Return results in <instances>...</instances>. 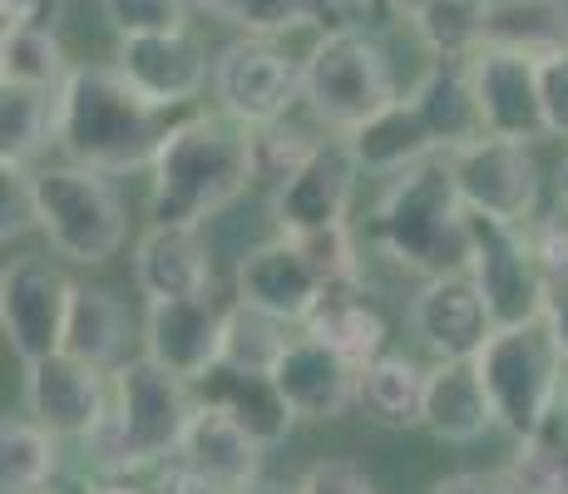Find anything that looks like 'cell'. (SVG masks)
<instances>
[{
    "label": "cell",
    "mask_w": 568,
    "mask_h": 494,
    "mask_svg": "<svg viewBox=\"0 0 568 494\" xmlns=\"http://www.w3.org/2000/svg\"><path fill=\"white\" fill-rule=\"evenodd\" d=\"M173 124H163L154 109L114 64H74L60 84V134L54 149L64 163H80L94 173H139L154 169L163 139Z\"/></svg>",
    "instance_id": "cell-1"
},
{
    "label": "cell",
    "mask_w": 568,
    "mask_h": 494,
    "mask_svg": "<svg viewBox=\"0 0 568 494\" xmlns=\"http://www.w3.org/2000/svg\"><path fill=\"white\" fill-rule=\"evenodd\" d=\"M149 173V218L169 228H203L257 179L247 129L227 114H193L173 124Z\"/></svg>",
    "instance_id": "cell-2"
},
{
    "label": "cell",
    "mask_w": 568,
    "mask_h": 494,
    "mask_svg": "<svg viewBox=\"0 0 568 494\" xmlns=\"http://www.w3.org/2000/svg\"><path fill=\"white\" fill-rule=\"evenodd\" d=\"M371 248L420 282L469 272V208L450 159H425L390 179L371 213Z\"/></svg>",
    "instance_id": "cell-3"
},
{
    "label": "cell",
    "mask_w": 568,
    "mask_h": 494,
    "mask_svg": "<svg viewBox=\"0 0 568 494\" xmlns=\"http://www.w3.org/2000/svg\"><path fill=\"white\" fill-rule=\"evenodd\" d=\"M199 415L193 381L163 371L149 356H129L109 371V415L90 435V465L104 475H129L173 460L189 441V425Z\"/></svg>",
    "instance_id": "cell-4"
},
{
    "label": "cell",
    "mask_w": 568,
    "mask_h": 494,
    "mask_svg": "<svg viewBox=\"0 0 568 494\" xmlns=\"http://www.w3.org/2000/svg\"><path fill=\"white\" fill-rule=\"evenodd\" d=\"M479 381L495 405V425L515 441L549 431L554 405H564V356L549 326H499L475 356Z\"/></svg>",
    "instance_id": "cell-5"
},
{
    "label": "cell",
    "mask_w": 568,
    "mask_h": 494,
    "mask_svg": "<svg viewBox=\"0 0 568 494\" xmlns=\"http://www.w3.org/2000/svg\"><path fill=\"white\" fill-rule=\"evenodd\" d=\"M302 99L316 124L346 139L400 94L381 40L366 30H342V36H316L312 54L302 60Z\"/></svg>",
    "instance_id": "cell-6"
},
{
    "label": "cell",
    "mask_w": 568,
    "mask_h": 494,
    "mask_svg": "<svg viewBox=\"0 0 568 494\" xmlns=\"http://www.w3.org/2000/svg\"><path fill=\"white\" fill-rule=\"evenodd\" d=\"M36 208H40V233L50 248L70 262L100 268L129 238V213L114 183L80 163H50L36 169Z\"/></svg>",
    "instance_id": "cell-7"
},
{
    "label": "cell",
    "mask_w": 568,
    "mask_h": 494,
    "mask_svg": "<svg viewBox=\"0 0 568 494\" xmlns=\"http://www.w3.org/2000/svg\"><path fill=\"white\" fill-rule=\"evenodd\" d=\"M469 282L485 296L489 322L534 326L549 312V272L529 243V223L469 213Z\"/></svg>",
    "instance_id": "cell-8"
},
{
    "label": "cell",
    "mask_w": 568,
    "mask_h": 494,
    "mask_svg": "<svg viewBox=\"0 0 568 494\" xmlns=\"http://www.w3.org/2000/svg\"><path fill=\"white\" fill-rule=\"evenodd\" d=\"M213 94H217V109H223L227 119H237L243 129L277 124L292 109V99H302V64L292 60L277 40L243 36L217 50Z\"/></svg>",
    "instance_id": "cell-9"
},
{
    "label": "cell",
    "mask_w": 568,
    "mask_h": 494,
    "mask_svg": "<svg viewBox=\"0 0 568 494\" xmlns=\"http://www.w3.org/2000/svg\"><path fill=\"white\" fill-rule=\"evenodd\" d=\"M74 282L45 258H10L0 272V326L20 356V366L64 351V322H70Z\"/></svg>",
    "instance_id": "cell-10"
},
{
    "label": "cell",
    "mask_w": 568,
    "mask_h": 494,
    "mask_svg": "<svg viewBox=\"0 0 568 494\" xmlns=\"http://www.w3.org/2000/svg\"><path fill=\"white\" fill-rule=\"evenodd\" d=\"M356 179H362V163H356L352 144L346 139H316L312 159L267 198L277 238H307V233H326V228H342L346 213H352Z\"/></svg>",
    "instance_id": "cell-11"
},
{
    "label": "cell",
    "mask_w": 568,
    "mask_h": 494,
    "mask_svg": "<svg viewBox=\"0 0 568 494\" xmlns=\"http://www.w3.org/2000/svg\"><path fill=\"white\" fill-rule=\"evenodd\" d=\"M450 173L469 213L499 218V223H534V208H539V163H534L529 144L485 134L450 153Z\"/></svg>",
    "instance_id": "cell-12"
},
{
    "label": "cell",
    "mask_w": 568,
    "mask_h": 494,
    "mask_svg": "<svg viewBox=\"0 0 568 494\" xmlns=\"http://www.w3.org/2000/svg\"><path fill=\"white\" fill-rule=\"evenodd\" d=\"M26 415L54 441H90L109 415V371L74 361L70 351L26 366Z\"/></svg>",
    "instance_id": "cell-13"
},
{
    "label": "cell",
    "mask_w": 568,
    "mask_h": 494,
    "mask_svg": "<svg viewBox=\"0 0 568 494\" xmlns=\"http://www.w3.org/2000/svg\"><path fill=\"white\" fill-rule=\"evenodd\" d=\"M223 326H227V306H217L213 292L173 296V302H149L144 356L199 386L207 371L223 361Z\"/></svg>",
    "instance_id": "cell-14"
},
{
    "label": "cell",
    "mask_w": 568,
    "mask_h": 494,
    "mask_svg": "<svg viewBox=\"0 0 568 494\" xmlns=\"http://www.w3.org/2000/svg\"><path fill=\"white\" fill-rule=\"evenodd\" d=\"M469 84H475L479 114L495 139H515V144H539L549 139V119H544V80L539 64L509 50H479L469 60Z\"/></svg>",
    "instance_id": "cell-15"
},
{
    "label": "cell",
    "mask_w": 568,
    "mask_h": 494,
    "mask_svg": "<svg viewBox=\"0 0 568 494\" xmlns=\"http://www.w3.org/2000/svg\"><path fill=\"white\" fill-rule=\"evenodd\" d=\"M114 70L154 109H183L213 84V60H207L203 40L193 36V30L119 40Z\"/></svg>",
    "instance_id": "cell-16"
},
{
    "label": "cell",
    "mask_w": 568,
    "mask_h": 494,
    "mask_svg": "<svg viewBox=\"0 0 568 494\" xmlns=\"http://www.w3.org/2000/svg\"><path fill=\"white\" fill-rule=\"evenodd\" d=\"M326 296V278L316 272V262L302 252L297 238H272L243 252L237 262V302L257 306V312L277 316L287 326H307L316 302Z\"/></svg>",
    "instance_id": "cell-17"
},
{
    "label": "cell",
    "mask_w": 568,
    "mask_h": 494,
    "mask_svg": "<svg viewBox=\"0 0 568 494\" xmlns=\"http://www.w3.org/2000/svg\"><path fill=\"white\" fill-rule=\"evenodd\" d=\"M410 332L435 361H475L485 342L495 336V322L485 312V296L475 292L469 272L420 282L410 296Z\"/></svg>",
    "instance_id": "cell-18"
},
{
    "label": "cell",
    "mask_w": 568,
    "mask_h": 494,
    "mask_svg": "<svg viewBox=\"0 0 568 494\" xmlns=\"http://www.w3.org/2000/svg\"><path fill=\"white\" fill-rule=\"evenodd\" d=\"M272 381H277L282 401L292 405V415L297 421H336V415H346L356 405V381H362V366L356 361H346L342 351H332L326 342H316V336H292L287 351L277 356V366H272Z\"/></svg>",
    "instance_id": "cell-19"
},
{
    "label": "cell",
    "mask_w": 568,
    "mask_h": 494,
    "mask_svg": "<svg viewBox=\"0 0 568 494\" xmlns=\"http://www.w3.org/2000/svg\"><path fill=\"white\" fill-rule=\"evenodd\" d=\"M134 288L149 302L213 292V252H207L199 228H169V223L149 228L134 248Z\"/></svg>",
    "instance_id": "cell-20"
},
{
    "label": "cell",
    "mask_w": 568,
    "mask_h": 494,
    "mask_svg": "<svg viewBox=\"0 0 568 494\" xmlns=\"http://www.w3.org/2000/svg\"><path fill=\"white\" fill-rule=\"evenodd\" d=\"M193 391H199L203 405L233 415V421L267 450L287 441L292 425H297V415H292V405L282 401L272 371H243V366H223V361H217Z\"/></svg>",
    "instance_id": "cell-21"
},
{
    "label": "cell",
    "mask_w": 568,
    "mask_h": 494,
    "mask_svg": "<svg viewBox=\"0 0 568 494\" xmlns=\"http://www.w3.org/2000/svg\"><path fill=\"white\" fill-rule=\"evenodd\" d=\"M425 431L445 445H475L495 431V405L475 361H435L425 381Z\"/></svg>",
    "instance_id": "cell-22"
},
{
    "label": "cell",
    "mask_w": 568,
    "mask_h": 494,
    "mask_svg": "<svg viewBox=\"0 0 568 494\" xmlns=\"http://www.w3.org/2000/svg\"><path fill=\"white\" fill-rule=\"evenodd\" d=\"M262 450L267 445L253 441L233 415H223V411H213V405L199 401V415H193V425H189V441L179 450V465L199 470V475H207L223 490H243V485H253V480H262Z\"/></svg>",
    "instance_id": "cell-23"
},
{
    "label": "cell",
    "mask_w": 568,
    "mask_h": 494,
    "mask_svg": "<svg viewBox=\"0 0 568 494\" xmlns=\"http://www.w3.org/2000/svg\"><path fill=\"white\" fill-rule=\"evenodd\" d=\"M346 144H352L356 163L366 173H386V179H396V173H406L425 159H440V144H435L430 124H425L420 104L410 94H400L376 119H366L356 134H346Z\"/></svg>",
    "instance_id": "cell-24"
},
{
    "label": "cell",
    "mask_w": 568,
    "mask_h": 494,
    "mask_svg": "<svg viewBox=\"0 0 568 494\" xmlns=\"http://www.w3.org/2000/svg\"><path fill=\"white\" fill-rule=\"evenodd\" d=\"M410 99L420 104L425 124H430L435 144H440V159H450L455 149L489 134L485 114H479L475 84H469V60H435L420 74V84L410 90Z\"/></svg>",
    "instance_id": "cell-25"
},
{
    "label": "cell",
    "mask_w": 568,
    "mask_h": 494,
    "mask_svg": "<svg viewBox=\"0 0 568 494\" xmlns=\"http://www.w3.org/2000/svg\"><path fill=\"white\" fill-rule=\"evenodd\" d=\"M425 381H430V371L415 356H406V351H381L376 361L362 366L356 405L381 431H425Z\"/></svg>",
    "instance_id": "cell-26"
},
{
    "label": "cell",
    "mask_w": 568,
    "mask_h": 494,
    "mask_svg": "<svg viewBox=\"0 0 568 494\" xmlns=\"http://www.w3.org/2000/svg\"><path fill=\"white\" fill-rule=\"evenodd\" d=\"M489 50L524 54L534 64H549L568 54V0H489Z\"/></svg>",
    "instance_id": "cell-27"
},
{
    "label": "cell",
    "mask_w": 568,
    "mask_h": 494,
    "mask_svg": "<svg viewBox=\"0 0 568 494\" xmlns=\"http://www.w3.org/2000/svg\"><path fill=\"white\" fill-rule=\"evenodd\" d=\"M124 342H129V316L109 288L74 282L70 296V322H64V351L94 371L124 366Z\"/></svg>",
    "instance_id": "cell-28"
},
{
    "label": "cell",
    "mask_w": 568,
    "mask_h": 494,
    "mask_svg": "<svg viewBox=\"0 0 568 494\" xmlns=\"http://www.w3.org/2000/svg\"><path fill=\"white\" fill-rule=\"evenodd\" d=\"M302 332L326 342L332 351H342L356 366H366V361H376L386 351V322L366 302V288H326V296L316 302V312L307 316Z\"/></svg>",
    "instance_id": "cell-29"
},
{
    "label": "cell",
    "mask_w": 568,
    "mask_h": 494,
    "mask_svg": "<svg viewBox=\"0 0 568 494\" xmlns=\"http://www.w3.org/2000/svg\"><path fill=\"white\" fill-rule=\"evenodd\" d=\"M60 134V90L0 84V169H30Z\"/></svg>",
    "instance_id": "cell-30"
},
{
    "label": "cell",
    "mask_w": 568,
    "mask_h": 494,
    "mask_svg": "<svg viewBox=\"0 0 568 494\" xmlns=\"http://www.w3.org/2000/svg\"><path fill=\"white\" fill-rule=\"evenodd\" d=\"M406 20L435 60H475L485 50L489 0H410Z\"/></svg>",
    "instance_id": "cell-31"
},
{
    "label": "cell",
    "mask_w": 568,
    "mask_h": 494,
    "mask_svg": "<svg viewBox=\"0 0 568 494\" xmlns=\"http://www.w3.org/2000/svg\"><path fill=\"white\" fill-rule=\"evenodd\" d=\"M60 480V441L36 421L0 425V494H45Z\"/></svg>",
    "instance_id": "cell-32"
},
{
    "label": "cell",
    "mask_w": 568,
    "mask_h": 494,
    "mask_svg": "<svg viewBox=\"0 0 568 494\" xmlns=\"http://www.w3.org/2000/svg\"><path fill=\"white\" fill-rule=\"evenodd\" d=\"M74 64L50 26H16L0 36V84H30V90H60Z\"/></svg>",
    "instance_id": "cell-33"
},
{
    "label": "cell",
    "mask_w": 568,
    "mask_h": 494,
    "mask_svg": "<svg viewBox=\"0 0 568 494\" xmlns=\"http://www.w3.org/2000/svg\"><path fill=\"white\" fill-rule=\"evenodd\" d=\"M287 322L257 312L247 302L227 306V326H223V366H243V371H272L277 356L287 351Z\"/></svg>",
    "instance_id": "cell-34"
},
{
    "label": "cell",
    "mask_w": 568,
    "mask_h": 494,
    "mask_svg": "<svg viewBox=\"0 0 568 494\" xmlns=\"http://www.w3.org/2000/svg\"><path fill=\"white\" fill-rule=\"evenodd\" d=\"M247 144H253V173L262 183L277 189V183H287L292 173L312 159L316 139H307L302 129H292L287 119H277V124H253L247 129Z\"/></svg>",
    "instance_id": "cell-35"
},
{
    "label": "cell",
    "mask_w": 568,
    "mask_h": 494,
    "mask_svg": "<svg viewBox=\"0 0 568 494\" xmlns=\"http://www.w3.org/2000/svg\"><path fill=\"white\" fill-rule=\"evenodd\" d=\"M505 480L515 494H568V445L549 441V431L519 441Z\"/></svg>",
    "instance_id": "cell-36"
},
{
    "label": "cell",
    "mask_w": 568,
    "mask_h": 494,
    "mask_svg": "<svg viewBox=\"0 0 568 494\" xmlns=\"http://www.w3.org/2000/svg\"><path fill=\"white\" fill-rule=\"evenodd\" d=\"M189 0H104V20L114 26L119 40L173 36V30H189Z\"/></svg>",
    "instance_id": "cell-37"
},
{
    "label": "cell",
    "mask_w": 568,
    "mask_h": 494,
    "mask_svg": "<svg viewBox=\"0 0 568 494\" xmlns=\"http://www.w3.org/2000/svg\"><path fill=\"white\" fill-rule=\"evenodd\" d=\"M217 20L237 26L243 36H287V30L307 26V0H223Z\"/></svg>",
    "instance_id": "cell-38"
},
{
    "label": "cell",
    "mask_w": 568,
    "mask_h": 494,
    "mask_svg": "<svg viewBox=\"0 0 568 494\" xmlns=\"http://www.w3.org/2000/svg\"><path fill=\"white\" fill-rule=\"evenodd\" d=\"M302 252L316 262V272L326 278V288H366L362 278V258H356V243H352V228H326V233H307L297 238Z\"/></svg>",
    "instance_id": "cell-39"
},
{
    "label": "cell",
    "mask_w": 568,
    "mask_h": 494,
    "mask_svg": "<svg viewBox=\"0 0 568 494\" xmlns=\"http://www.w3.org/2000/svg\"><path fill=\"white\" fill-rule=\"evenodd\" d=\"M30 228H40L36 208V173L30 169H0V238L16 243Z\"/></svg>",
    "instance_id": "cell-40"
},
{
    "label": "cell",
    "mask_w": 568,
    "mask_h": 494,
    "mask_svg": "<svg viewBox=\"0 0 568 494\" xmlns=\"http://www.w3.org/2000/svg\"><path fill=\"white\" fill-rule=\"evenodd\" d=\"M297 494H376V485L352 460H316L307 475L297 480Z\"/></svg>",
    "instance_id": "cell-41"
},
{
    "label": "cell",
    "mask_w": 568,
    "mask_h": 494,
    "mask_svg": "<svg viewBox=\"0 0 568 494\" xmlns=\"http://www.w3.org/2000/svg\"><path fill=\"white\" fill-rule=\"evenodd\" d=\"M544 80V119H549V139H568V54L564 60L539 64Z\"/></svg>",
    "instance_id": "cell-42"
},
{
    "label": "cell",
    "mask_w": 568,
    "mask_h": 494,
    "mask_svg": "<svg viewBox=\"0 0 568 494\" xmlns=\"http://www.w3.org/2000/svg\"><path fill=\"white\" fill-rule=\"evenodd\" d=\"M0 16H6V30L16 26H60V0H0Z\"/></svg>",
    "instance_id": "cell-43"
},
{
    "label": "cell",
    "mask_w": 568,
    "mask_h": 494,
    "mask_svg": "<svg viewBox=\"0 0 568 494\" xmlns=\"http://www.w3.org/2000/svg\"><path fill=\"white\" fill-rule=\"evenodd\" d=\"M430 494H515L505 475H479V470H460V475L435 480Z\"/></svg>",
    "instance_id": "cell-44"
},
{
    "label": "cell",
    "mask_w": 568,
    "mask_h": 494,
    "mask_svg": "<svg viewBox=\"0 0 568 494\" xmlns=\"http://www.w3.org/2000/svg\"><path fill=\"white\" fill-rule=\"evenodd\" d=\"M544 326H549L554 346H559V356L568 366V272L564 278H549V312H544Z\"/></svg>",
    "instance_id": "cell-45"
},
{
    "label": "cell",
    "mask_w": 568,
    "mask_h": 494,
    "mask_svg": "<svg viewBox=\"0 0 568 494\" xmlns=\"http://www.w3.org/2000/svg\"><path fill=\"white\" fill-rule=\"evenodd\" d=\"M159 494H233V490L213 485V480L199 475V470H189V465H169L159 480Z\"/></svg>",
    "instance_id": "cell-46"
},
{
    "label": "cell",
    "mask_w": 568,
    "mask_h": 494,
    "mask_svg": "<svg viewBox=\"0 0 568 494\" xmlns=\"http://www.w3.org/2000/svg\"><path fill=\"white\" fill-rule=\"evenodd\" d=\"M233 494H297V485H277V480H253V485L233 490Z\"/></svg>",
    "instance_id": "cell-47"
},
{
    "label": "cell",
    "mask_w": 568,
    "mask_h": 494,
    "mask_svg": "<svg viewBox=\"0 0 568 494\" xmlns=\"http://www.w3.org/2000/svg\"><path fill=\"white\" fill-rule=\"evenodd\" d=\"M362 6H366V16H381V10H400V16H406L410 0H362Z\"/></svg>",
    "instance_id": "cell-48"
},
{
    "label": "cell",
    "mask_w": 568,
    "mask_h": 494,
    "mask_svg": "<svg viewBox=\"0 0 568 494\" xmlns=\"http://www.w3.org/2000/svg\"><path fill=\"white\" fill-rule=\"evenodd\" d=\"M45 494H94V490H90V485H80V480H54Z\"/></svg>",
    "instance_id": "cell-49"
},
{
    "label": "cell",
    "mask_w": 568,
    "mask_h": 494,
    "mask_svg": "<svg viewBox=\"0 0 568 494\" xmlns=\"http://www.w3.org/2000/svg\"><path fill=\"white\" fill-rule=\"evenodd\" d=\"M554 189H559V203L568 208V153H564V163H559V173H554Z\"/></svg>",
    "instance_id": "cell-50"
},
{
    "label": "cell",
    "mask_w": 568,
    "mask_h": 494,
    "mask_svg": "<svg viewBox=\"0 0 568 494\" xmlns=\"http://www.w3.org/2000/svg\"><path fill=\"white\" fill-rule=\"evenodd\" d=\"M94 494H149V490H139V485H124V480H109V485H100Z\"/></svg>",
    "instance_id": "cell-51"
},
{
    "label": "cell",
    "mask_w": 568,
    "mask_h": 494,
    "mask_svg": "<svg viewBox=\"0 0 568 494\" xmlns=\"http://www.w3.org/2000/svg\"><path fill=\"white\" fill-rule=\"evenodd\" d=\"M193 10H207V16H217V10H223V0H189Z\"/></svg>",
    "instance_id": "cell-52"
},
{
    "label": "cell",
    "mask_w": 568,
    "mask_h": 494,
    "mask_svg": "<svg viewBox=\"0 0 568 494\" xmlns=\"http://www.w3.org/2000/svg\"><path fill=\"white\" fill-rule=\"evenodd\" d=\"M564 415H568V376H564Z\"/></svg>",
    "instance_id": "cell-53"
}]
</instances>
